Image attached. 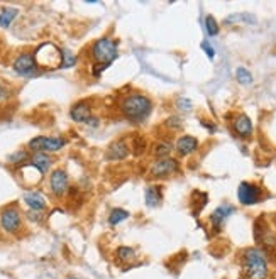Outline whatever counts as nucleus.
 Returning <instances> with one entry per match:
<instances>
[{"mask_svg":"<svg viewBox=\"0 0 276 279\" xmlns=\"http://www.w3.org/2000/svg\"><path fill=\"white\" fill-rule=\"evenodd\" d=\"M122 117L131 123H144L153 112V102L143 93H129L119 103Z\"/></svg>","mask_w":276,"mask_h":279,"instance_id":"1","label":"nucleus"},{"mask_svg":"<svg viewBox=\"0 0 276 279\" xmlns=\"http://www.w3.org/2000/svg\"><path fill=\"white\" fill-rule=\"evenodd\" d=\"M240 262H242V271L247 279H266L270 274L266 256L258 247H249L244 250Z\"/></svg>","mask_w":276,"mask_h":279,"instance_id":"2","label":"nucleus"},{"mask_svg":"<svg viewBox=\"0 0 276 279\" xmlns=\"http://www.w3.org/2000/svg\"><path fill=\"white\" fill-rule=\"evenodd\" d=\"M117 53H119V42L110 38L97 39L90 47V56L93 59V65L105 68L112 65L114 59L117 58Z\"/></svg>","mask_w":276,"mask_h":279,"instance_id":"3","label":"nucleus"},{"mask_svg":"<svg viewBox=\"0 0 276 279\" xmlns=\"http://www.w3.org/2000/svg\"><path fill=\"white\" fill-rule=\"evenodd\" d=\"M34 59H36L38 68L42 70H58L63 66V51L56 47L53 42H42L41 46L34 51Z\"/></svg>","mask_w":276,"mask_h":279,"instance_id":"4","label":"nucleus"},{"mask_svg":"<svg viewBox=\"0 0 276 279\" xmlns=\"http://www.w3.org/2000/svg\"><path fill=\"white\" fill-rule=\"evenodd\" d=\"M0 229L5 234H17L22 229V215L15 205L5 206L0 212Z\"/></svg>","mask_w":276,"mask_h":279,"instance_id":"5","label":"nucleus"},{"mask_svg":"<svg viewBox=\"0 0 276 279\" xmlns=\"http://www.w3.org/2000/svg\"><path fill=\"white\" fill-rule=\"evenodd\" d=\"M66 144V141L63 137H46V135H39L29 141V149H33L34 153H58L63 149Z\"/></svg>","mask_w":276,"mask_h":279,"instance_id":"6","label":"nucleus"},{"mask_svg":"<svg viewBox=\"0 0 276 279\" xmlns=\"http://www.w3.org/2000/svg\"><path fill=\"white\" fill-rule=\"evenodd\" d=\"M180 162L175 158H164V159H156L149 167V174L153 178H168L171 174L178 173Z\"/></svg>","mask_w":276,"mask_h":279,"instance_id":"7","label":"nucleus"},{"mask_svg":"<svg viewBox=\"0 0 276 279\" xmlns=\"http://www.w3.org/2000/svg\"><path fill=\"white\" fill-rule=\"evenodd\" d=\"M237 200L240 205L244 206H252L261 200V188L254 183L242 181L237 188Z\"/></svg>","mask_w":276,"mask_h":279,"instance_id":"8","label":"nucleus"},{"mask_svg":"<svg viewBox=\"0 0 276 279\" xmlns=\"http://www.w3.org/2000/svg\"><path fill=\"white\" fill-rule=\"evenodd\" d=\"M14 71L21 77H31V75L36 73L38 70V65H36V59H34V54L33 53H22L15 58L14 61Z\"/></svg>","mask_w":276,"mask_h":279,"instance_id":"9","label":"nucleus"},{"mask_svg":"<svg viewBox=\"0 0 276 279\" xmlns=\"http://www.w3.org/2000/svg\"><path fill=\"white\" fill-rule=\"evenodd\" d=\"M49 188L54 197H63L68 191V174L63 169H54L49 176Z\"/></svg>","mask_w":276,"mask_h":279,"instance_id":"10","label":"nucleus"},{"mask_svg":"<svg viewBox=\"0 0 276 279\" xmlns=\"http://www.w3.org/2000/svg\"><path fill=\"white\" fill-rule=\"evenodd\" d=\"M232 129H234V132L237 134L239 137L247 139L252 135L254 127H252L251 119L247 117L246 114H239L237 117H234V120H232Z\"/></svg>","mask_w":276,"mask_h":279,"instance_id":"11","label":"nucleus"},{"mask_svg":"<svg viewBox=\"0 0 276 279\" xmlns=\"http://www.w3.org/2000/svg\"><path fill=\"white\" fill-rule=\"evenodd\" d=\"M232 213H234V206H231V205H220V206H217L214 212H212L210 223H212V227H214L215 232H220L222 225L226 223V220L231 217Z\"/></svg>","mask_w":276,"mask_h":279,"instance_id":"12","label":"nucleus"},{"mask_svg":"<svg viewBox=\"0 0 276 279\" xmlns=\"http://www.w3.org/2000/svg\"><path fill=\"white\" fill-rule=\"evenodd\" d=\"M175 149L180 156H190V154H193L198 149V139L193 137V135H181L176 141Z\"/></svg>","mask_w":276,"mask_h":279,"instance_id":"13","label":"nucleus"},{"mask_svg":"<svg viewBox=\"0 0 276 279\" xmlns=\"http://www.w3.org/2000/svg\"><path fill=\"white\" fill-rule=\"evenodd\" d=\"M129 153H131V147L127 146V142H125L124 139H119V141L112 142V144L109 146L107 159H110V161H122V159L129 156Z\"/></svg>","mask_w":276,"mask_h":279,"instance_id":"14","label":"nucleus"},{"mask_svg":"<svg viewBox=\"0 0 276 279\" xmlns=\"http://www.w3.org/2000/svg\"><path fill=\"white\" fill-rule=\"evenodd\" d=\"M70 115L75 122H88L92 119V107L88 105L86 102H78L77 105L72 107L70 110Z\"/></svg>","mask_w":276,"mask_h":279,"instance_id":"15","label":"nucleus"},{"mask_svg":"<svg viewBox=\"0 0 276 279\" xmlns=\"http://www.w3.org/2000/svg\"><path fill=\"white\" fill-rule=\"evenodd\" d=\"M24 201L33 212H41V210H44L46 205H48L46 198L42 197L39 191H27V193H24Z\"/></svg>","mask_w":276,"mask_h":279,"instance_id":"16","label":"nucleus"},{"mask_svg":"<svg viewBox=\"0 0 276 279\" xmlns=\"http://www.w3.org/2000/svg\"><path fill=\"white\" fill-rule=\"evenodd\" d=\"M144 200L149 208H156L161 201H163V193H161V186H148L144 191Z\"/></svg>","mask_w":276,"mask_h":279,"instance_id":"17","label":"nucleus"},{"mask_svg":"<svg viewBox=\"0 0 276 279\" xmlns=\"http://www.w3.org/2000/svg\"><path fill=\"white\" fill-rule=\"evenodd\" d=\"M29 162L33 166H36L38 169L41 171L42 174H44L46 171H49L51 164H53V159H51L48 154H44V153H36L33 158L29 159Z\"/></svg>","mask_w":276,"mask_h":279,"instance_id":"18","label":"nucleus"},{"mask_svg":"<svg viewBox=\"0 0 276 279\" xmlns=\"http://www.w3.org/2000/svg\"><path fill=\"white\" fill-rule=\"evenodd\" d=\"M146 147H148V142H146L144 135L136 134L131 139V153L134 154V156H143V154L146 153Z\"/></svg>","mask_w":276,"mask_h":279,"instance_id":"19","label":"nucleus"},{"mask_svg":"<svg viewBox=\"0 0 276 279\" xmlns=\"http://www.w3.org/2000/svg\"><path fill=\"white\" fill-rule=\"evenodd\" d=\"M256 19L251 14H232L224 19L226 26H232V24H254Z\"/></svg>","mask_w":276,"mask_h":279,"instance_id":"20","label":"nucleus"},{"mask_svg":"<svg viewBox=\"0 0 276 279\" xmlns=\"http://www.w3.org/2000/svg\"><path fill=\"white\" fill-rule=\"evenodd\" d=\"M173 151V144L171 142H166V141H159L155 144V156L158 159H164V158H169V154H171Z\"/></svg>","mask_w":276,"mask_h":279,"instance_id":"21","label":"nucleus"},{"mask_svg":"<svg viewBox=\"0 0 276 279\" xmlns=\"http://www.w3.org/2000/svg\"><path fill=\"white\" fill-rule=\"evenodd\" d=\"M19 10L14 9V7H5L2 12H0V27H9L15 17H17Z\"/></svg>","mask_w":276,"mask_h":279,"instance_id":"22","label":"nucleus"},{"mask_svg":"<svg viewBox=\"0 0 276 279\" xmlns=\"http://www.w3.org/2000/svg\"><path fill=\"white\" fill-rule=\"evenodd\" d=\"M129 218V212L127 210H124V208H114L112 212H110L109 215V223L112 227H116V225H119V223H122L124 220H127Z\"/></svg>","mask_w":276,"mask_h":279,"instance_id":"23","label":"nucleus"},{"mask_svg":"<svg viewBox=\"0 0 276 279\" xmlns=\"http://www.w3.org/2000/svg\"><path fill=\"white\" fill-rule=\"evenodd\" d=\"M116 256H117V259H119L120 262H132L134 259H136V250L131 249V247L122 245V247L117 249Z\"/></svg>","mask_w":276,"mask_h":279,"instance_id":"24","label":"nucleus"},{"mask_svg":"<svg viewBox=\"0 0 276 279\" xmlns=\"http://www.w3.org/2000/svg\"><path fill=\"white\" fill-rule=\"evenodd\" d=\"M236 78H237V81L240 83V85H251L252 81H254V78H252L251 71L247 70V68L244 66H239L237 70H236Z\"/></svg>","mask_w":276,"mask_h":279,"instance_id":"25","label":"nucleus"},{"mask_svg":"<svg viewBox=\"0 0 276 279\" xmlns=\"http://www.w3.org/2000/svg\"><path fill=\"white\" fill-rule=\"evenodd\" d=\"M205 31H207V34L210 36V38H214V36L219 34L220 27H219V22L215 21V17H212V15H207V17H205Z\"/></svg>","mask_w":276,"mask_h":279,"instance_id":"26","label":"nucleus"},{"mask_svg":"<svg viewBox=\"0 0 276 279\" xmlns=\"http://www.w3.org/2000/svg\"><path fill=\"white\" fill-rule=\"evenodd\" d=\"M29 154L26 153V151H17V153H14L12 156L9 158V161L12 162V164H27L29 162Z\"/></svg>","mask_w":276,"mask_h":279,"instance_id":"27","label":"nucleus"},{"mask_svg":"<svg viewBox=\"0 0 276 279\" xmlns=\"http://www.w3.org/2000/svg\"><path fill=\"white\" fill-rule=\"evenodd\" d=\"M192 100L187 97H178V100H176V109L181 110V112H190L192 110Z\"/></svg>","mask_w":276,"mask_h":279,"instance_id":"28","label":"nucleus"},{"mask_svg":"<svg viewBox=\"0 0 276 279\" xmlns=\"http://www.w3.org/2000/svg\"><path fill=\"white\" fill-rule=\"evenodd\" d=\"M75 63H77V58H75L68 49H63V66L61 68H72Z\"/></svg>","mask_w":276,"mask_h":279,"instance_id":"29","label":"nucleus"},{"mask_svg":"<svg viewBox=\"0 0 276 279\" xmlns=\"http://www.w3.org/2000/svg\"><path fill=\"white\" fill-rule=\"evenodd\" d=\"M181 125H183V123H181L180 117H175V115H173V117L166 119V127H168V129H171V130H180Z\"/></svg>","mask_w":276,"mask_h":279,"instance_id":"30","label":"nucleus"},{"mask_svg":"<svg viewBox=\"0 0 276 279\" xmlns=\"http://www.w3.org/2000/svg\"><path fill=\"white\" fill-rule=\"evenodd\" d=\"M202 49L205 51V54H207L208 59H214L215 58V49L210 44H208V42H202Z\"/></svg>","mask_w":276,"mask_h":279,"instance_id":"31","label":"nucleus"},{"mask_svg":"<svg viewBox=\"0 0 276 279\" xmlns=\"http://www.w3.org/2000/svg\"><path fill=\"white\" fill-rule=\"evenodd\" d=\"M3 97H5V88H3V85L0 83V100H2Z\"/></svg>","mask_w":276,"mask_h":279,"instance_id":"32","label":"nucleus"},{"mask_svg":"<svg viewBox=\"0 0 276 279\" xmlns=\"http://www.w3.org/2000/svg\"><path fill=\"white\" fill-rule=\"evenodd\" d=\"M70 279H77V278H70Z\"/></svg>","mask_w":276,"mask_h":279,"instance_id":"33","label":"nucleus"}]
</instances>
